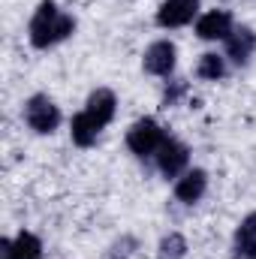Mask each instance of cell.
Here are the masks:
<instances>
[{
  "label": "cell",
  "mask_w": 256,
  "mask_h": 259,
  "mask_svg": "<svg viewBox=\"0 0 256 259\" xmlns=\"http://www.w3.org/2000/svg\"><path fill=\"white\" fill-rule=\"evenodd\" d=\"M72 30H75V21L69 15H64L52 0H42L36 15L30 18V42L36 49H49V46L61 42Z\"/></svg>",
  "instance_id": "1"
},
{
  "label": "cell",
  "mask_w": 256,
  "mask_h": 259,
  "mask_svg": "<svg viewBox=\"0 0 256 259\" xmlns=\"http://www.w3.org/2000/svg\"><path fill=\"white\" fill-rule=\"evenodd\" d=\"M163 142H166L163 130H160L157 121H151V118H145V121L133 124V130H130V136H127L130 151H133V154H139V157H151V154H157Z\"/></svg>",
  "instance_id": "2"
},
{
  "label": "cell",
  "mask_w": 256,
  "mask_h": 259,
  "mask_svg": "<svg viewBox=\"0 0 256 259\" xmlns=\"http://www.w3.org/2000/svg\"><path fill=\"white\" fill-rule=\"evenodd\" d=\"M24 121L36 133H55L61 124V112L49 97H30L24 106Z\"/></svg>",
  "instance_id": "3"
},
{
  "label": "cell",
  "mask_w": 256,
  "mask_h": 259,
  "mask_svg": "<svg viewBox=\"0 0 256 259\" xmlns=\"http://www.w3.org/2000/svg\"><path fill=\"white\" fill-rule=\"evenodd\" d=\"M81 115H84L97 130H103L112 118H115V94H112V91H94Z\"/></svg>",
  "instance_id": "4"
},
{
  "label": "cell",
  "mask_w": 256,
  "mask_h": 259,
  "mask_svg": "<svg viewBox=\"0 0 256 259\" xmlns=\"http://www.w3.org/2000/svg\"><path fill=\"white\" fill-rule=\"evenodd\" d=\"M157 166H160V172L166 178H175L187 166V148L181 142H175V139H166L160 145V151H157Z\"/></svg>",
  "instance_id": "5"
},
{
  "label": "cell",
  "mask_w": 256,
  "mask_h": 259,
  "mask_svg": "<svg viewBox=\"0 0 256 259\" xmlns=\"http://www.w3.org/2000/svg\"><path fill=\"white\" fill-rule=\"evenodd\" d=\"M199 9V0H166L157 12V21L160 27H181L187 24Z\"/></svg>",
  "instance_id": "6"
},
{
  "label": "cell",
  "mask_w": 256,
  "mask_h": 259,
  "mask_svg": "<svg viewBox=\"0 0 256 259\" xmlns=\"http://www.w3.org/2000/svg\"><path fill=\"white\" fill-rule=\"evenodd\" d=\"M145 69L151 75H169L175 69V46L172 42H154L148 52H145Z\"/></svg>",
  "instance_id": "7"
},
{
  "label": "cell",
  "mask_w": 256,
  "mask_h": 259,
  "mask_svg": "<svg viewBox=\"0 0 256 259\" xmlns=\"http://www.w3.org/2000/svg\"><path fill=\"white\" fill-rule=\"evenodd\" d=\"M196 33H199L202 39H226V36L232 33V18H229V12H223V9L205 12V15L199 18V24H196Z\"/></svg>",
  "instance_id": "8"
},
{
  "label": "cell",
  "mask_w": 256,
  "mask_h": 259,
  "mask_svg": "<svg viewBox=\"0 0 256 259\" xmlns=\"http://www.w3.org/2000/svg\"><path fill=\"white\" fill-rule=\"evenodd\" d=\"M0 250H3V259H39L42 256V244L30 232H18L12 241H3Z\"/></svg>",
  "instance_id": "9"
},
{
  "label": "cell",
  "mask_w": 256,
  "mask_h": 259,
  "mask_svg": "<svg viewBox=\"0 0 256 259\" xmlns=\"http://www.w3.org/2000/svg\"><path fill=\"white\" fill-rule=\"evenodd\" d=\"M253 49H256V33L247 30V27H238V30H232L226 36V55L235 64H247L250 55H253Z\"/></svg>",
  "instance_id": "10"
},
{
  "label": "cell",
  "mask_w": 256,
  "mask_h": 259,
  "mask_svg": "<svg viewBox=\"0 0 256 259\" xmlns=\"http://www.w3.org/2000/svg\"><path fill=\"white\" fill-rule=\"evenodd\" d=\"M235 250L241 259H256V214L244 217L235 232Z\"/></svg>",
  "instance_id": "11"
},
{
  "label": "cell",
  "mask_w": 256,
  "mask_h": 259,
  "mask_svg": "<svg viewBox=\"0 0 256 259\" xmlns=\"http://www.w3.org/2000/svg\"><path fill=\"white\" fill-rule=\"evenodd\" d=\"M205 184H208L205 172H202V169H193V172H187V175L178 181L175 196H178L181 202H196V199H202V193H205Z\"/></svg>",
  "instance_id": "12"
},
{
  "label": "cell",
  "mask_w": 256,
  "mask_h": 259,
  "mask_svg": "<svg viewBox=\"0 0 256 259\" xmlns=\"http://www.w3.org/2000/svg\"><path fill=\"white\" fill-rule=\"evenodd\" d=\"M97 136H100V130L94 127L84 115H75V118H72V142H75V145L88 148V145L97 142Z\"/></svg>",
  "instance_id": "13"
},
{
  "label": "cell",
  "mask_w": 256,
  "mask_h": 259,
  "mask_svg": "<svg viewBox=\"0 0 256 259\" xmlns=\"http://www.w3.org/2000/svg\"><path fill=\"white\" fill-rule=\"evenodd\" d=\"M199 78H208V81H217V78H223V72H226V64H223V58L220 55H202V61H199Z\"/></svg>",
  "instance_id": "14"
},
{
  "label": "cell",
  "mask_w": 256,
  "mask_h": 259,
  "mask_svg": "<svg viewBox=\"0 0 256 259\" xmlns=\"http://www.w3.org/2000/svg\"><path fill=\"white\" fill-rule=\"evenodd\" d=\"M184 256V238L181 235H169L160 244V259H181Z\"/></svg>",
  "instance_id": "15"
}]
</instances>
